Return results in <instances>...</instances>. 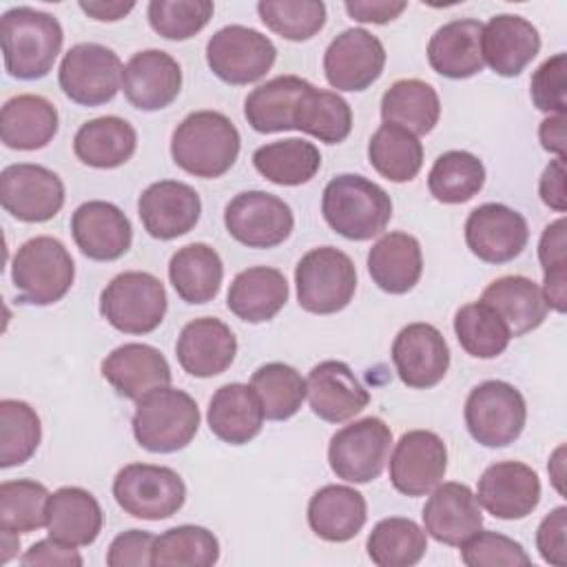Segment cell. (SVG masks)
<instances>
[{
    "label": "cell",
    "mask_w": 567,
    "mask_h": 567,
    "mask_svg": "<svg viewBox=\"0 0 567 567\" xmlns=\"http://www.w3.org/2000/svg\"><path fill=\"white\" fill-rule=\"evenodd\" d=\"M155 536L144 529H128L117 534L106 551L109 567H148L153 565Z\"/></svg>",
    "instance_id": "55"
},
{
    "label": "cell",
    "mask_w": 567,
    "mask_h": 567,
    "mask_svg": "<svg viewBox=\"0 0 567 567\" xmlns=\"http://www.w3.org/2000/svg\"><path fill=\"white\" fill-rule=\"evenodd\" d=\"M365 549L379 567H412L427 551V534L412 518L390 516L372 527Z\"/></svg>",
    "instance_id": "42"
},
{
    "label": "cell",
    "mask_w": 567,
    "mask_h": 567,
    "mask_svg": "<svg viewBox=\"0 0 567 567\" xmlns=\"http://www.w3.org/2000/svg\"><path fill=\"white\" fill-rule=\"evenodd\" d=\"M565 53H556L547 58L532 75L529 95L538 111L549 115H565L567 113V97H565Z\"/></svg>",
    "instance_id": "54"
},
{
    "label": "cell",
    "mask_w": 567,
    "mask_h": 567,
    "mask_svg": "<svg viewBox=\"0 0 567 567\" xmlns=\"http://www.w3.org/2000/svg\"><path fill=\"white\" fill-rule=\"evenodd\" d=\"M257 13L272 33L290 42L310 40L326 24V4L319 0H261Z\"/></svg>",
    "instance_id": "50"
},
{
    "label": "cell",
    "mask_w": 567,
    "mask_h": 567,
    "mask_svg": "<svg viewBox=\"0 0 567 567\" xmlns=\"http://www.w3.org/2000/svg\"><path fill=\"white\" fill-rule=\"evenodd\" d=\"M368 159L381 177L396 184L412 182L423 166V144L401 126L381 124L368 142Z\"/></svg>",
    "instance_id": "41"
},
{
    "label": "cell",
    "mask_w": 567,
    "mask_h": 567,
    "mask_svg": "<svg viewBox=\"0 0 567 567\" xmlns=\"http://www.w3.org/2000/svg\"><path fill=\"white\" fill-rule=\"evenodd\" d=\"M385 66V49L365 29L341 31L323 53V73L337 91H365Z\"/></svg>",
    "instance_id": "16"
},
{
    "label": "cell",
    "mask_w": 567,
    "mask_h": 567,
    "mask_svg": "<svg viewBox=\"0 0 567 567\" xmlns=\"http://www.w3.org/2000/svg\"><path fill=\"white\" fill-rule=\"evenodd\" d=\"M250 385L261 401L264 416L270 421L295 416L308 394L306 379L292 365L279 361L259 365L250 377Z\"/></svg>",
    "instance_id": "46"
},
{
    "label": "cell",
    "mask_w": 567,
    "mask_h": 567,
    "mask_svg": "<svg viewBox=\"0 0 567 567\" xmlns=\"http://www.w3.org/2000/svg\"><path fill=\"white\" fill-rule=\"evenodd\" d=\"M168 279L182 301L193 306L208 303L221 288V257L208 244L182 246L168 261Z\"/></svg>",
    "instance_id": "38"
},
{
    "label": "cell",
    "mask_w": 567,
    "mask_h": 567,
    "mask_svg": "<svg viewBox=\"0 0 567 567\" xmlns=\"http://www.w3.org/2000/svg\"><path fill=\"white\" fill-rule=\"evenodd\" d=\"M137 215L151 237L168 241L197 226L202 199L197 190L184 182L159 179L140 195Z\"/></svg>",
    "instance_id": "20"
},
{
    "label": "cell",
    "mask_w": 567,
    "mask_h": 567,
    "mask_svg": "<svg viewBox=\"0 0 567 567\" xmlns=\"http://www.w3.org/2000/svg\"><path fill=\"white\" fill-rule=\"evenodd\" d=\"M0 534H2V558L0 560L9 563L11 556H13V549L20 547V540H18V534H13V532L0 529Z\"/></svg>",
    "instance_id": "63"
},
{
    "label": "cell",
    "mask_w": 567,
    "mask_h": 567,
    "mask_svg": "<svg viewBox=\"0 0 567 567\" xmlns=\"http://www.w3.org/2000/svg\"><path fill=\"white\" fill-rule=\"evenodd\" d=\"M454 332L461 348L474 359H494L512 341V332L501 315L483 299L465 303L454 315Z\"/></svg>",
    "instance_id": "43"
},
{
    "label": "cell",
    "mask_w": 567,
    "mask_h": 567,
    "mask_svg": "<svg viewBox=\"0 0 567 567\" xmlns=\"http://www.w3.org/2000/svg\"><path fill=\"white\" fill-rule=\"evenodd\" d=\"M73 279V257L55 237H33L13 255L11 281L24 303L51 306L71 290Z\"/></svg>",
    "instance_id": "5"
},
{
    "label": "cell",
    "mask_w": 567,
    "mask_h": 567,
    "mask_svg": "<svg viewBox=\"0 0 567 567\" xmlns=\"http://www.w3.org/2000/svg\"><path fill=\"white\" fill-rule=\"evenodd\" d=\"M461 560L467 567H527L532 563L518 540L492 529L472 534L461 545Z\"/></svg>",
    "instance_id": "53"
},
{
    "label": "cell",
    "mask_w": 567,
    "mask_h": 567,
    "mask_svg": "<svg viewBox=\"0 0 567 567\" xmlns=\"http://www.w3.org/2000/svg\"><path fill=\"white\" fill-rule=\"evenodd\" d=\"M481 51L485 64L503 78L518 75L540 51L538 29L514 13H498L483 24Z\"/></svg>",
    "instance_id": "26"
},
{
    "label": "cell",
    "mask_w": 567,
    "mask_h": 567,
    "mask_svg": "<svg viewBox=\"0 0 567 567\" xmlns=\"http://www.w3.org/2000/svg\"><path fill=\"white\" fill-rule=\"evenodd\" d=\"M295 128L319 142L339 144L352 131V109L339 93L312 86L297 109Z\"/></svg>",
    "instance_id": "47"
},
{
    "label": "cell",
    "mask_w": 567,
    "mask_h": 567,
    "mask_svg": "<svg viewBox=\"0 0 567 567\" xmlns=\"http://www.w3.org/2000/svg\"><path fill=\"white\" fill-rule=\"evenodd\" d=\"M565 529H567V507L565 505L554 507L540 520V525L536 529V549L545 563L556 565V567H563L567 563Z\"/></svg>",
    "instance_id": "56"
},
{
    "label": "cell",
    "mask_w": 567,
    "mask_h": 567,
    "mask_svg": "<svg viewBox=\"0 0 567 567\" xmlns=\"http://www.w3.org/2000/svg\"><path fill=\"white\" fill-rule=\"evenodd\" d=\"M210 0H151L146 16L155 33L166 40H188L213 18Z\"/></svg>",
    "instance_id": "51"
},
{
    "label": "cell",
    "mask_w": 567,
    "mask_h": 567,
    "mask_svg": "<svg viewBox=\"0 0 567 567\" xmlns=\"http://www.w3.org/2000/svg\"><path fill=\"white\" fill-rule=\"evenodd\" d=\"M538 137L545 151L565 157V115H549L538 126Z\"/></svg>",
    "instance_id": "60"
},
{
    "label": "cell",
    "mask_w": 567,
    "mask_h": 567,
    "mask_svg": "<svg viewBox=\"0 0 567 567\" xmlns=\"http://www.w3.org/2000/svg\"><path fill=\"white\" fill-rule=\"evenodd\" d=\"M529 239L527 219L496 202L476 206L465 221V244L485 264H507L518 257Z\"/></svg>",
    "instance_id": "17"
},
{
    "label": "cell",
    "mask_w": 567,
    "mask_h": 567,
    "mask_svg": "<svg viewBox=\"0 0 567 567\" xmlns=\"http://www.w3.org/2000/svg\"><path fill=\"white\" fill-rule=\"evenodd\" d=\"M527 421L523 394L507 381L489 379L478 383L465 401V425L472 439L485 447L514 443Z\"/></svg>",
    "instance_id": "9"
},
{
    "label": "cell",
    "mask_w": 567,
    "mask_h": 567,
    "mask_svg": "<svg viewBox=\"0 0 567 567\" xmlns=\"http://www.w3.org/2000/svg\"><path fill=\"white\" fill-rule=\"evenodd\" d=\"M288 301V281L281 270L252 266L241 270L226 295L228 310L248 323L270 321Z\"/></svg>",
    "instance_id": "32"
},
{
    "label": "cell",
    "mask_w": 567,
    "mask_h": 567,
    "mask_svg": "<svg viewBox=\"0 0 567 567\" xmlns=\"http://www.w3.org/2000/svg\"><path fill=\"white\" fill-rule=\"evenodd\" d=\"M122 91L140 111L166 109L182 91V66L166 51H137L124 64Z\"/></svg>",
    "instance_id": "22"
},
{
    "label": "cell",
    "mask_w": 567,
    "mask_h": 567,
    "mask_svg": "<svg viewBox=\"0 0 567 567\" xmlns=\"http://www.w3.org/2000/svg\"><path fill=\"white\" fill-rule=\"evenodd\" d=\"M153 567H210L219 560L217 536L199 525H177L155 536Z\"/></svg>",
    "instance_id": "45"
},
{
    "label": "cell",
    "mask_w": 567,
    "mask_h": 567,
    "mask_svg": "<svg viewBox=\"0 0 567 567\" xmlns=\"http://www.w3.org/2000/svg\"><path fill=\"white\" fill-rule=\"evenodd\" d=\"M295 284L297 301L306 312L334 315L354 297L357 268L343 250L334 246H319L299 259L295 268Z\"/></svg>",
    "instance_id": "6"
},
{
    "label": "cell",
    "mask_w": 567,
    "mask_h": 567,
    "mask_svg": "<svg viewBox=\"0 0 567 567\" xmlns=\"http://www.w3.org/2000/svg\"><path fill=\"white\" fill-rule=\"evenodd\" d=\"M115 503L142 520H164L177 514L186 501L182 476L166 465L128 463L113 478Z\"/></svg>",
    "instance_id": "8"
},
{
    "label": "cell",
    "mask_w": 567,
    "mask_h": 567,
    "mask_svg": "<svg viewBox=\"0 0 567 567\" xmlns=\"http://www.w3.org/2000/svg\"><path fill=\"white\" fill-rule=\"evenodd\" d=\"M390 445L392 432L383 419H359L332 434L328 445L330 470L348 483H370L383 472Z\"/></svg>",
    "instance_id": "12"
},
{
    "label": "cell",
    "mask_w": 567,
    "mask_h": 567,
    "mask_svg": "<svg viewBox=\"0 0 567 567\" xmlns=\"http://www.w3.org/2000/svg\"><path fill=\"white\" fill-rule=\"evenodd\" d=\"M481 299L501 315L512 337H523L536 330L549 310L540 286L523 275H505L494 279L483 290Z\"/></svg>",
    "instance_id": "37"
},
{
    "label": "cell",
    "mask_w": 567,
    "mask_h": 567,
    "mask_svg": "<svg viewBox=\"0 0 567 567\" xmlns=\"http://www.w3.org/2000/svg\"><path fill=\"white\" fill-rule=\"evenodd\" d=\"M423 529L434 540L461 547L483 527V514L476 494L465 483H439L423 507Z\"/></svg>",
    "instance_id": "23"
},
{
    "label": "cell",
    "mask_w": 567,
    "mask_h": 567,
    "mask_svg": "<svg viewBox=\"0 0 567 567\" xmlns=\"http://www.w3.org/2000/svg\"><path fill=\"white\" fill-rule=\"evenodd\" d=\"M224 224L228 235L248 248H275L290 237L295 217L281 197L244 190L226 204Z\"/></svg>",
    "instance_id": "13"
},
{
    "label": "cell",
    "mask_w": 567,
    "mask_h": 567,
    "mask_svg": "<svg viewBox=\"0 0 567 567\" xmlns=\"http://www.w3.org/2000/svg\"><path fill=\"white\" fill-rule=\"evenodd\" d=\"M4 69L16 80L44 78L62 49L64 31L58 18L33 7H13L0 18Z\"/></svg>",
    "instance_id": "1"
},
{
    "label": "cell",
    "mask_w": 567,
    "mask_h": 567,
    "mask_svg": "<svg viewBox=\"0 0 567 567\" xmlns=\"http://www.w3.org/2000/svg\"><path fill=\"white\" fill-rule=\"evenodd\" d=\"M447 447L436 432L410 430L401 434L390 456V483L405 496L430 494L445 476Z\"/></svg>",
    "instance_id": "15"
},
{
    "label": "cell",
    "mask_w": 567,
    "mask_h": 567,
    "mask_svg": "<svg viewBox=\"0 0 567 567\" xmlns=\"http://www.w3.org/2000/svg\"><path fill=\"white\" fill-rule=\"evenodd\" d=\"M175 354L184 372L208 379L230 368L237 354V339L221 319L199 317L182 328Z\"/></svg>",
    "instance_id": "24"
},
{
    "label": "cell",
    "mask_w": 567,
    "mask_h": 567,
    "mask_svg": "<svg viewBox=\"0 0 567 567\" xmlns=\"http://www.w3.org/2000/svg\"><path fill=\"white\" fill-rule=\"evenodd\" d=\"M563 454H565V447L560 445V447L554 452L551 461H549V474H551V481H554V485H556V489H558L560 494H565V487H563Z\"/></svg>",
    "instance_id": "62"
},
{
    "label": "cell",
    "mask_w": 567,
    "mask_h": 567,
    "mask_svg": "<svg viewBox=\"0 0 567 567\" xmlns=\"http://www.w3.org/2000/svg\"><path fill=\"white\" fill-rule=\"evenodd\" d=\"M0 202L18 221H49L64 206V184L47 166L9 164L0 173Z\"/></svg>",
    "instance_id": "14"
},
{
    "label": "cell",
    "mask_w": 567,
    "mask_h": 567,
    "mask_svg": "<svg viewBox=\"0 0 567 567\" xmlns=\"http://www.w3.org/2000/svg\"><path fill=\"white\" fill-rule=\"evenodd\" d=\"M58 133L55 106L33 93H22L4 102L0 111V140L13 151L44 148Z\"/></svg>",
    "instance_id": "34"
},
{
    "label": "cell",
    "mask_w": 567,
    "mask_h": 567,
    "mask_svg": "<svg viewBox=\"0 0 567 567\" xmlns=\"http://www.w3.org/2000/svg\"><path fill=\"white\" fill-rule=\"evenodd\" d=\"M47 532L51 538L86 547L102 532V507L97 498L82 487H60L47 501Z\"/></svg>",
    "instance_id": "30"
},
{
    "label": "cell",
    "mask_w": 567,
    "mask_h": 567,
    "mask_svg": "<svg viewBox=\"0 0 567 567\" xmlns=\"http://www.w3.org/2000/svg\"><path fill=\"white\" fill-rule=\"evenodd\" d=\"M20 565L24 567H80L82 565V556L75 551V547L64 545L55 538H42L38 543H33L22 556H20Z\"/></svg>",
    "instance_id": "57"
},
{
    "label": "cell",
    "mask_w": 567,
    "mask_h": 567,
    "mask_svg": "<svg viewBox=\"0 0 567 567\" xmlns=\"http://www.w3.org/2000/svg\"><path fill=\"white\" fill-rule=\"evenodd\" d=\"M102 377L113 390L131 401L171 385V365L166 357L148 343H124L102 361Z\"/></svg>",
    "instance_id": "27"
},
{
    "label": "cell",
    "mask_w": 567,
    "mask_h": 567,
    "mask_svg": "<svg viewBox=\"0 0 567 567\" xmlns=\"http://www.w3.org/2000/svg\"><path fill=\"white\" fill-rule=\"evenodd\" d=\"M321 215L337 235L368 241L381 235L392 219V199L368 177L343 173L326 184Z\"/></svg>",
    "instance_id": "3"
},
{
    "label": "cell",
    "mask_w": 567,
    "mask_h": 567,
    "mask_svg": "<svg viewBox=\"0 0 567 567\" xmlns=\"http://www.w3.org/2000/svg\"><path fill=\"white\" fill-rule=\"evenodd\" d=\"M49 496V489L38 481H4L0 485V529L27 534L44 527Z\"/></svg>",
    "instance_id": "49"
},
{
    "label": "cell",
    "mask_w": 567,
    "mask_h": 567,
    "mask_svg": "<svg viewBox=\"0 0 567 567\" xmlns=\"http://www.w3.org/2000/svg\"><path fill=\"white\" fill-rule=\"evenodd\" d=\"M252 166L277 186H301L321 168V153L308 140L288 137L259 146L252 153Z\"/></svg>",
    "instance_id": "40"
},
{
    "label": "cell",
    "mask_w": 567,
    "mask_h": 567,
    "mask_svg": "<svg viewBox=\"0 0 567 567\" xmlns=\"http://www.w3.org/2000/svg\"><path fill=\"white\" fill-rule=\"evenodd\" d=\"M485 184L483 162L467 151H447L436 157L427 175V188L436 202L465 204Z\"/></svg>",
    "instance_id": "44"
},
{
    "label": "cell",
    "mask_w": 567,
    "mask_h": 567,
    "mask_svg": "<svg viewBox=\"0 0 567 567\" xmlns=\"http://www.w3.org/2000/svg\"><path fill=\"white\" fill-rule=\"evenodd\" d=\"M392 361L399 379L414 390L434 388L450 368V348L432 323H408L392 343Z\"/></svg>",
    "instance_id": "19"
},
{
    "label": "cell",
    "mask_w": 567,
    "mask_h": 567,
    "mask_svg": "<svg viewBox=\"0 0 567 567\" xmlns=\"http://www.w3.org/2000/svg\"><path fill=\"white\" fill-rule=\"evenodd\" d=\"M164 284L142 270L115 275L100 295V315L124 334H148L166 315Z\"/></svg>",
    "instance_id": "7"
},
{
    "label": "cell",
    "mask_w": 567,
    "mask_h": 567,
    "mask_svg": "<svg viewBox=\"0 0 567 567\" xmlns=\"http://www.w3.org/2000/svg\"><path fill=\"white\" fill-rule=\"evenodd\" d=\"M80 9L86 16H91L93 20L115 22V20H122L126 13H131L135 9V2H122V0L104 2V0H97V2H80Z\"/></svg>",
    "instance_id": "61"
},
{
    "label": "cell",
    "mask_w": 567,
    "mask_h": 567,
    "mask_svg": "<svg viewBox=\"0 0 567 567\" xmlns=\"http://www.w3.org/2000/svg\"><path fill=\"white\" fill-rule=\"evenodd\" d=\"M310 410L328 423H343L370 403V392L343 361H321L306 379Z\"/></svg>",
    "instance_id": "25"
},
{
    "label": "cell",
    "mask_w": 567,
    "mask_h": 567,
    "mask_svg": "<svg viewBox=\"0 0 567 567\" xmlns=\"http://www.w3.org/2000/svg\"><path fill=\"white\" fill-rule=\"evenodd\" d=\"M71 235L84 257L93 261H113L128 252L133 226L115 204L91 199L73 210Z\"/></svg>",
    "instance_id": "21"
},
{
    "label": "cell",
    "mask_w": 567,
    "mask_h": 567,
    "mask_svg": "<svg viewBox=\"0 0 567 567\" xmlns=\"http://www.w3.org/2000/svg\"><path fill=\"white\" fill-rule=\"evenodd\" d=\"M42 439V423L38 412L18 399L0 401V467H16L27 463Z\"/></svg>",
    "instance_id": "48"
},
{
    "label": "cell",
    "mask_w": 567,
    "mask_h": 567,
    "mask_svg": "<svg viewBox=\"0 0 567 567\" xmlns=\"http://www.w3.org/2000/svg\"><path fill=\"white\" fill-rule=\"evenodd\" d=\"M368 518V505L361 492L348 485H326L308 503L310 529L328 543L354 538Z\"/></svg>",
    "instance_id": "31"
},
{
    "label": "cell",
    "mask_w": 567,
    "mask_h": 567,
    "mask_svg": "<svg viewBox=\"0 0 567 567\" xmlns=\"http://www.w3.org/2000/svg\"><path fill=\"white\" fill-rule=\"evenodd\" d=\"M277 49L272 40L244 24L221 27L206 42V62L226 84H252L275 64Z\"/></svg>",
    "instance_id": "11"
},
{
    "label": "cell",
    "mask_w": 567,
    "mask_h": 567,
    "mask_svg": "<svg viewBox=\"0 0 567 567\" xmlns=\"http://www.w3.org/2000/svg\"><path fill=\"white\" fill-rule=\"evenodd\" d=\"M368 272L383 292H410L423 272L419 239L399 230L383 235L368 252Z\"/></svg>",
    "instance_id": "35"
},
{
    "label": "cell",
    "mask_w": 567,
    "mask_h": 567,
    "mask_svg": "<svg viewBox=\"0 0 567 567\" xmlns=\"http://www.w3.org/2000/svg\"><path fill=\"white\" fill-rule=\"evenodd\" d=\"M565 217L551 221L538 241V261L543 266V297L547 308L565 312L567 301V248H565Z\"/></svg>",
    "instance_id": "52"
},
{
    "label": "cell",
    "mask_w": 567,
    "mask_h": 567,
    "mask_svg": "<svg viewBox=\"0 0 567 567\" xmlns=\"http://www.w3.org/2000/svg\"><path fill=\"white\" fill-rule=\"evenodd\" d=\"M476 501L494 518H525L540 503V478L520 461L494 463L478 478Z\"/></svg>",
    "instance_id": "18"
},
{
    "label": "cell",
    "mask_w": 567,
    "mask_h": 567,
    "mask_svg": "<svg viewBox=\"0 0 567 567\" xmlns=\"http://www.w3.org/2000/svg\"><path fill=\"white\" fill-rule=\"evenodd\" d=\"M122 60L117 53L97 42L73 44L58 71L62 93L80 106H100L111 102L122 89Z\"/></svg>",
    "instance_id": "10"
},
{
    "label": "cell",
    "mask_w": 567,
    "mask_h": 567,
    "mask_svg": "<svg viewBox=\"0 0 567 567\" xmlns=\"http://www.w3.org/2000/svg\"><path fill=\"white\" fill-rule=\"evenodd\" d=\"M137 148V133L131 122L117 115H102L84 122L73 137L75 157L91 168H117Z\"/></svg>",
    "instance_id": "36"
},
{
    "label": "cell",
    "mask_w": 567,
    "mask_h": 567,
    "mask_svg": "<svg viewBox=\"0 0 567 567\" xmlns=\"http://www.w3.org/2000/svg\"><path fill=\"white\" fill-rule=\"evenodd\" d=\"M408 9V2H388V0H350L346 2V11L352 20L359 22H372V24H385L394 18H399Z\"/></svg>",
    "instance_id": "59"
},
{
    "label": "cell",
    "mask_w": 567,
    "mask_h": 567,
    "mask_svg": "<svg viewBox=\"0 0 567 567\" xmlns=\"http://www.w3.org/2000/svg\"><path fill=\"white\" fill-rule=\"evenodd\" d=\"M381 117L383 124L401 126L416 137L425 135L441 117L439 93L432 84L416 78L396 80L381 97Z\"/></svg>",
    "instance_id": "39"
},
{
    "label": "cell",
    "mask_w": 567,
    "mask_h": 567,
    "mask_svg": "<svg viewBox=\"0 0 567 567\" xmlns=\"http://www.w3.org/2000/svg\"><path fill=\"white\" fill-rule=\"evenodd\" d=\"M206 419L210 432L219 441L228 445H244L261 432L266 416L252 385L226 383L210 396Z\"/></svg>",
    "instance_id": "29"
},
{
    "label": "cell",
    "mask_w": 567,
    "mask_h": 567,
    "mask_svg": "<svg viewBox=\"0 0 567 567\" xmlns=\"http://www.w3.org/2000/svg\"><path fill=\"white\" fill-rule=\"evenodd\" d=\"M199 408L195 399L177 388L164 385L135 401V441L155 454L184 450L199 430Z\"/></svg>",
    "instance_id": "4"
},
{
    "label": "cell",
    "mask_w": 567,
    "mask_h": 567,
    "mask_svg": "<svg viewBox=\"0 0 567 567\" xmlns=\"http://www.w3.org/2000/svg\"><path fill=\"white\" fill-rule=\"evenodd\" d=\"M538 193L545 206L556 213L567 210V193H565V157L551 159L538 182Z\"/></svg>",
    "instance_id": "58"
},
{
    "label": "cell",
    "mask_w": 567,
    "mask_h": 567,
    "mask_svg": "<svg viewBox=\"0 0 567 567\" xmlns=\"http://www.w3.org/2000/svg\"><path fill=\"white\" fill-rule=\"evenodd\" d=\"M481 35L483 22L474 18L445 22L427 42L430 66L450 80H465L481 73L485 66Z\"/></svg>",
    "instance_id": "28"
},
{
    "label": "cell",
    "mask_w": 567,
    "mask_h": 567,
    "mask_svg": "<svg viewBox=\"0 0 567 567\" xmlns=\"http://www.w3.org/2000/svg\"><path fill=\"white\" fill-rule=\"evenodd\" d=\"M239 131L219 111L188 113L171 137L173 162L204 179L221 177L233 168L239 155Z\"/></svg>",
    "instance_id": "2"
},
{
    "label": "cell",
    "mask_w": 567,
    "mask_h": 567,
    "mask_svg": "<svg viewBox=\"0 0 567 567\" xmlns=\"http://www.w3.org/2000/svg\"><path fill=\"white\" fill-rule=\"evenodd\" d=\"M312 84L299 75H277L252 89L244 102V115L257 133L295 128V115Z\"/></svg>",
    "instance_id": "33"
}]
</instances>
